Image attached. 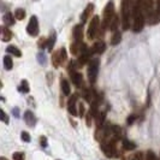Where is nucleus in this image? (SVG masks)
Returning <instances> with one entry per match:
<instances>
[{"label":"nucleus","instance_id":"obj_1","mask_svg":"<svg viewBox=\"0 0 160 160\" xmlns=\"http://www.w3.org/2000/svg\"><path fill=\"white\" fill-rule=\"evenodd\" d=\"M137 0H122V25L124 30H128L132 21V11Z\"/></svg>","mask_w":160,"mask_h":160},{"label":"nucleus","instance_id":"obj_2","mask_svg":"<svg viewBox=\"0 0 160 160\" xmlns=\"http://www.w3.org/2000/svg\"><path fill=\"white\" fill-rule=\"evenodd\" d=\"M144 13H143V0H137L136 5L132 11V32H140L144 25Z\"/></svg>","mask_w":160,"mask_h":160},{"label":"nucleus","instance_id":"obj_3","mask_svg":"<svg viewBox=\"0 0 160 160\" xmlns=\"http://www.w3.org/2000/svg\"><path fill=\"white\" fill-rule=\"evenodd\" d=\"M114 5H113V1H108L107 5L104 8V15H102V24H101V28L102 30H106L107 28L111 27L113 18H114Z\"/></svg>","mask_w":160,"mask_h":160},{"label":"nucleus","instance_id":"obj_4","mask_svg":"<svg viewBox=\"0 0 160 160\" xmlns=\"http://www.w3.org/2000/svg\"><path fill=\"white\" fill-rule=\"evenodd\" d=\"M99 68H100V60L99 59H93L88 63V80L92 84L96 81Z\"/></svg>","mask_w":160,"mask_h":160},{"label":"nucleus","instance_id":"obj_5","mask_svg":"<svg viewBox=\"0 0 160 160\" xmlns=\"http://www.w3.org/2000/svg\"><path fill=\"white\" fill-rule=\"evenodd\" d=\"M99 28H100V18H99V16H94L89 23L88 32H87V36H88L89 40H93L99 34Z\"/></svg>","mask_w":160,"mask_h":160},{"label":"nucleus","instance_id":"obj_6","mask_svg":"<svg viewBox=\"0 0 160 160\" xmlns=\"http://www.w3.org/2000/svg\"><path fill=\"white\" fill-rule=\"evenodd\" d=\"M66 58H68V54H66V49L64 47L60 48L59 51H56L52 56V62H53L54 68H59L63 63H65Z\"/></svg>","mask_w":160,"mask_h":160},{"label":"nucleus","instance_id":"obj_7","mask_svg":"<svg viewBox=\"0 0 160 160\" xmlns=\"http://www.w3.org/2000/svg\"><path fill=\"white\" fill-rule=\"evenodd\" d=\"M101 149H102L105 155L108 157V158H114V157L118 155L117 154V148H116L113 141H105V142H102L101 143Z\"/></svg>","mask_w":160,"mask_h":160},{"label":"nucleus","instance_id":"obj_8","mask_svg":"<svg viewBox=\"0 0 160 160\" xmlns=\"http://www.w3.org/2000/svg\"><path fill=\"white\" fill-rule=\"evenodd\" d=\"M27 32L30 36H36L39 34V21L36 16H32L29 19V23L27 25Z\"/></svg>","mask_w":160,"mask_h":160},{"label":"nucleus","instance_id":"obj_9","mask_svg":"<svg viewBox=\"0 0 160 160\" xmlns=\"http://www.w3.org/2000/svg\"><path fill=\"white\" fill-rule=\"evenodd\" d=\"M93 54V52H92V49H89L87 46L83 48V51H82V53H81L80 56H78V60H77V66H80L82 68L84 64H87L89 63V59H90V57Z\"/></svg>","mask_w":160,"mask_h":160},{"label":"nucleus","instance_id":"obj_10","mask_svg":"<svg viewBox=\"0 0 160 160\" xmlns=\"http://www.w3.org/2000/svg\"><path fill=\"white\" fill-rule=\"evenodd\" d=\"M108 136H111V131H110V127H100L98 128L95 132V138L99 142H102L105 141Z\"/></svg>","mask_w":160,"mask_h":160},{"label":"nucleus","instance_id":"obj_11","mask_svg":"<svg viewBox=\"0 0 160 160\" xmlns=\"http://www.w3.org/2000/svg\"><path fill=\"white\" fill-rule=\"evenodd\" d=\"M70 76H71V81L72 83L76 86V87H81L82 83H83V77H82V73L77 72L76 70L72 69V66H70Z\"/></svg>","mask_w":160,"mask_h":160},{"label":"nucleus","instance_id":"obj_12","mask_svg":"<svg viewBox=\"0 0 160 160\" xmlns=\"http://www.w3.org/2000/svg\"><path fill=\"white\" fill-rule=\"evenodd\" d=\"M76 104H77V95H71L69 101H68V111L71 113L72 116L80 114V112L76 108Z\"/></svg>","mask_w":160,"mask_h":160},{"label":"nucleus","instance_id":"obj_13","mask_svg":"<svg viewBox=\"0 0 160 160\" xmlns=\"http://www.w3.org/2000/svg\"><path fill=\"white\" fill-rule=\"evenodd\" d=\"M84 47H86V45L82 41H75L71 45V47H70V51H71V53L73 56H80Z\"/></svg>","mask_w":160,"mask_h":160},{"label":"nucleus","instance_id":"obj_14","mask_svg":"<svg viewBox=\"0 0 160 160\" xmlns=\"http://www.w3.org/2000/svg\"><path fill=\"white\" fill-rule=\"evenodd\" d=\"M72 35H73L75 41H82V39H83V24L75 25V28L72 30Z\"/></svg>","mask_w":160,"mask_h":160},{"label":"nucleus","instance_id":"obj_15","mask_svg":"<svg viewBox=\"0 0 160 160\" xmlns=\"http://www.w3.org/2000/svg\"><path fill=\"white\" fill-rule=\"evenodd\" d=\"M146 21L148 22V24H151V25L158 24L160 22V11L158 10V8H155L152 13H151V16L148 17Z\"/></svg>","mask_w":160,"mask_h":160},{"label":"nucleus","instance_id":"obj_16","mask_svg":"<svg viewBox=\"0 0 160 160\" xmlns=\"http://www.w3.org/2000/svg\"><path fill=\"white\" fill-rule=\"evenodd\" d=\"M24 120H25L27 125H29V127H35V124H36V118H35L34 113L29 110L25 111V113H24Z\"/></svg>","mask_w":160,"mask_h":160},{"label":"nucleus","instance_id":"obj_17","mask_svg":"<svg viewBox=\"0 0 160 160\" xmlns=\"http://www.w3.org/2000/svg\"><path fill=\"white\" fill-rule=\"evenodd\" d=\"M105 49H106V45L104 42L102 41H96L92 47V52H93V54H101Z\"/></svg>","mask_w":160,"mask_h":160},{"label":"nucleus","instance_id":"obj_18","mask_svg":"<svg viewBox=\"0 0 160 160\" xmlns=\"http://www.w3.org/2000/svg\"><path fill=\"white\" fill-rule=\"evenodd\" d=\"M93 10H94V5H93V4H88V5H87V8H84V11H83L82 16H81V21H82V23H86V22H87V19L90 17L92 12H93Z\"/></svg>","mask_w":160,"mask_h":160},{"label":"nucleus","instance_id":"obj_19","mask_svg":"<svg viewBox=\"0 0 160 160\" xmlns=\"http://www.w3.org/2000/svg\"><path fill=\"white\" fill-rule=\"evenodd\" d=\"M94 118H95L96 127H98V128L102 127V125H104L105 118H106V111H99V113L96 114Z\"/></svg>","mask_w":160,"mask_h":160},{"label":"nucleus","instance_id":"obj_20","mask_svg":"<svg viewBox=\"0 0 160 160\" xmlns=\"http://www.w3.org/2000/svg\"><path fill=\"white\" fill-rule=\"evenodd\" d=\"M15 18H16V17L13 16L11 12H6V13L2 16V22L5 23V25H13V24H15Z\"/></svg>","mask_w":160,"mask_h":160},{"label":"nucleus","instance_id":"obj_21","mask_svg":"<svg viewBox=\"0 0 160 160\" xmlns=\"http://www.w3.org/2000/svg\"><path fill=\"white\" fill-rule=\"evenodd\" d=\"M1 32H2V35H1V40L5 41V42H8L12 39V32L6 28V27H2V29H1Z\"/></svg>","mask_w":160,"mask_h":160},{"label":"nucleus","instance_id":"obj_22","mask_svg":"<svg viewBox=\"0 0 160 160\" xmlns=\"http://www.w3.org/2000/svg\"><path fill=\"white\" fill-rule=\"evenodd\" d=\"M122 146H123V149H125V151H134L136 148V144L129 140H123Z\"/></svg>","mask_w":160,"mask_h":160},{"label":"nucleus","instance_id":"obj_23","mask_svg":"<svg viewBox=\"0 0 160 160\" xmlns=\"http://www.w3.org/2000/svg\"><path fill=\"white\" fill-rule=\"evenodd\" d=\"M56 32H53L52 34H51V36L48 38L47 40V45H46V47H47V49L51 52L52 49H53V46H54V43H56Z\"/></svg>","mask_w":160,"mask_h":160},{"label":"nucleus","instance_id":"obj_24","mask_svg":"<svg viewBox=\"0 0 160 160\" xmlns=\"http://www.w3.org/2000/svg\"><path fill=\"white\" fill-rule=\"evenodd\" d=\"M62 92L64 95H70L71 93V88H70V84L66 80H62Z\"/></svg>","mask_w":160,"mask_h":160},{"label":"nucleus","instance_id":"obj_25","mask_svg":"<svg viewBox=\"0 0 160 160\" xmlns=\"http://www.w3.org/2000/svg\"><path fill=\"white\" fill-rule=\"evenodd\" d=\"M6 52L10 53V54H12V56H15V57L22 56V52H21L16 46H8V47H6Z\"/></svg>","mask_w":160,"mask_h":160},{"label":"nucleus","instance_id":"obj_26","mask_svg":"<svg viewBox=\"0 0 160 160\" xmlns=\"http://www.w3.org/2000/svg\"><path fill=\"white\" fill-rule=\"evenodd\" d=\"M29 83H28V81L27 80H23L21 82V84H19V87H18V90L21 92V93H23V94H27V93H29Z\"/></svg>","mask_w":160,"mask_h":160},{"label":"nucleus","instance_id":"obj_27","mask_svg":"<svg viewBox=\"0 0 160 160\" xmlns=\"http://www.w3.org/2000/svg\"><path fill=\"white\" fill-rule=\"evenodd\" d=\"M120 41H122V34L119 32H114L112 35V38H111V45L112 46H116V45H118Z\"/></svg>","mask_w":160,"mask_h":160},{"label":"nucleus","instance_id":"obj_28","mask_svg":"<svg viewBox=\"0 0 160 160\" xmlns=\"http://www.w3.org/2000/svg\"><path fill=\"white\" fill-rule=\"evenodd\" d=\"M4 68H5V70H11L13 68V62L10 56L4 57Z\"/></svg>","mask_w":160,"mask_h":160},{"label":"nucleus","instance_id":"obj_29","mask_svg":"<svg viewBox=\"0 0 160 160\" xmlns=\"http://www.w3.org/2000/svg\"><path fill=\"white\" fill-rule=\"evenodd\" d=\"M15 17H16V19H19V21H22L25 18V11H24V8H17L16 11H15Z\"/></svg>","mask_w":160,"mask_h":160},{"label":"nucleus","instance_id":"obj_30","mask_svg":"<svg viewBox=\"0 0 160 160\" xmlns=\"http://www.w3.org/2000/svg\"><path fill=\"white\" fill-rule=\"evenodd\" d=\"M118 24H119V17L116 15V16H114V18H113L112 23H111V27H110V29H111L113 32H117V29H118Z\"/></svg>","mask_w":160,"mask_h":160},{"label":"nucleus","instance_id":"obj_31","mask_svg":"<svg viewBox=\"0 0 160 160\" xmlns=\"http://www.w3.org/2000/svg\"><path fill=\"white\" fill-rule=\"evenodd\" d=\"M21 137H22V141H24V142H30V140H32L30 135H29L27 131H22V134H21Z\"/></svg>","mask_w":160,"mask_h":160},{"label":"nucleus","instance_id":"obj_32","mask_svg":"<svg viewBox=\"0 0 160 160\" xmlns=\"http://www.w3.org/2000/svg\"><path fill=\"white\" fill-rule=\"evenodd\" d=\"M12 158H13V160H24V153L22 152H16L13 153V155H12Z\"/></svg>","mask_w":160,"mask_h":160},{"label":"nucleus","instance_id":"obj_33","mask_svg":"<svg viewBox=\"0 0 160 160\" xmlns=\"http://www.w3.org/2000/svg\"><path fill=\"white\" fill-rule=\"evenodd\" d=\"M146 160H158V158L152 151H148L147 154H146Z\"/></svg>","mask_w":160,"mask_h":160},{"label":"nucleus","instance_id":"obj_34","mask_svg":"<svg viewBox=\"0 0 160 160\" xmlns=\"http://www.w3.org/2000/svg\"><path fill=\"white\" fill-rule=\"evenodd\" d=\"M0 118H1V120H2L5 124H8V117L6 116V113H5L4 110H0Z\"/></svg>","mask_w":160,"mask_h":160},{"label":"nucleus","instance_id":"obj_35","mask_svg":"<svg viewBox=\"0 0 160 160\" xmlns=\"http://www.w3.org/2000/svg\"><path fill=\"white\" fill-rule=\"evenodd\" d=\"M38 59H39V62H40L42 65L46 64V56H45L43 53H39V54H38Z\"/></svg>","mask_w":160,"mask_h":160},{"label":"nucleus","instance_id":"obj_36","mask_svg":"<svg viewBox=\"0 0 160 160\" xmlns=\"http://www.w3.org/2000/svg\"><path fill=\"white\" fill-rule=\"evenodd\" d=\"M92 113L90 112H87V116H86V124H87V127H90V124H92Z\"/></svg>","mask_w":160,"mask_h":160},{"label":"nucleus","instance_id":"obj_37","mask_svg":"<svg viewBox=\"0 0 160 160\" xmlns=\"http://www.w3.org/2000/svg\"><path fill=\"white\" fill-rule=\"evenodd\" d=\"M40 144L45 148V147H47V138L45 136H41L40 137Z\"/></svg>","mask_w":160,"mask_h":160},{"label":"nucleus","instance_id":"obj_38","mask_svg":"<svg viewBox=\"0 0 160 160\" xmlns=\"http://www.w3.org/2000/svg\"><path fill=\"white\" fill-rule=\"evenodd\" d=\"M130 160H143L142 159V153H136L134 157H131Z\"/></svg>","mask_w":160,"mask_h":160},{"label":"nucleus","instance_id":"obj_39","mask_svg":"<svg viewBox=\"0 0 160 160\" xmlns=\"http://www.w3.org/2000/svg\"><path fill=\"white\" fill-rule=\"evenodd\" d=\"M12 114H13L16 118H19V108H18V107H15V108L12 110Z\"/></svg>","mask_w":160,"mask_h":160},{"label":"nucleus","instance_id":"obj_40","mask_svg":"<svg viewBox=\"0 0 160 160\" xmlns=\"http://www.w3.org/2000/svg\"><path fill=\"white\" fill-rule=\"evenodd\" d=\"M135 119H136V117H135V116H129L128 117V124L129 125H131V124L135 122Z\"/></svg>","mask_w":160,"mask_h":160},{"label":"nucleus","instance_id":"obj_41","mask_svg":"<svg viewBox=\"0 0 160 160\" xmlns=\"http://www.w3.org/2000/svg\"><path fill=\"white\" fill-rule=\"evenodd\" d=\"M83 112H84V107H83V104L81 102L80 104V116H83Z\"/></svg>","mask_w":160,"mask_h":160},{"label":"nucleus","instance_id":"obj_42","mask_svg":"<svg viewBox=\"0 0 160 160\" xmlns=\"http://www.w3.org/2000/svg\"><path fill=\"white\" fill-rule=\"evenodd\" d=\"M157 8L160 11V0H157Z\"/></svg>","mask_w":160,"mask_h":160},{"label":"nucleus","instance_id":"obj_43","mask_svg":"<svg viewBox=\"0 0 160 160\" xmlns=\"http://www.w3.org/2000/svg\"><path fill=\"white\" fill-rule=\"evenodd\" d=\"M0 160H8V159H6L5 157H1V158H0Z\"/></svg>","mask_w":160,"mask_h":160}]
</instances>
